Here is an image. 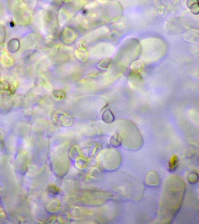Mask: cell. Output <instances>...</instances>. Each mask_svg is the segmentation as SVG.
<instances>
[{
  "mask_svg": "<svg viewBox=\"0 0 199 224\" xmlns=\"http://www.w3.org/2000/svg\"><path fill=\"white\" fill-rule=\"evenodd\" d=\"M76 34L74 30L66 27L64 32V39L66 43H71L73 42L76 37Z\"/></svg>",
  "mask_w": 199,
  "mask_h": 224,
  "instance_id": "1",
  "label": "cell"
},
{
  "mask_svg": "<svg viewBox=\"0 0 199 224\" xmlns=\"http://www.w3.org/2000/svg\"><path fill=\"white\" fill-rule=\"evenodd\" d=\"M187 5L191 12L197 15L199 13V2L198 0H188Z\"/></svg>",
  "mask_w": 199,
  "mask_h": 224,
  "instance_id": "2",
  "label": "cell"
},
{
  "mask_svg": "<svg viewBox=\"0 0 199 224\" xmlns=\"http://www.w3.org/2000/svg\"><path fill=\"white\" fill-rule=\"evenodd\" d=\"M143 63L139 60L135 61L133 62L132 64V69L135 72V73L139 72L140 71H141L143 67Z\"/></svg>",
  "mask_w": 199,
  "mask_h": 224,
  "instance_id": "3",
  "label": "cell"
},
{
  "mask_svg": "<svg viewBox=\"0 0 199 224\" xmlns=\"http://www.w3.org/2000/svg\"><path fill=\"white\" fill-rule=\"evenodd\" d=\"M76 54L77 57H78V59H80L81 60L84 61L87 60V54L86 52H85V50H83V49H81L77 50V52H76Z\"/></svg>",
  "mask_w": 199,
  "mask_h": 224,
  "instance_id": "4",
  "label": "cell"
},
{
  "mask_svg": "<svg viewBox=\"0 0 199 224\" xmlns=\"http://www.w3.org/2000/svg\"><path fill=\"white\" fill-rule=\"evenodd\" d=\"M111 60L109 59H104L100 63V67L102 69H108L111 66Z\"/></svg>",
  "mask_w": 199,
  "mask_h": 224,
  "instance_id": "5",
  "label": "cell"
},
{
  "mask_svg": "<svg viewBox=\"0 0 199 224\" xmlns=\"http://www.w3.org/2000/svg\"><path fill=\"white\" fill-rule=\"evenodd\" d=\"M176 158H172L171 160V164H170V166H171V169H174L175 166V164H176Z\"/></svg>",
  "mask_w": 199,
  "mask_h": 224,
  "instance_id": "6",
  "label": "cell"
}]
</instances>
